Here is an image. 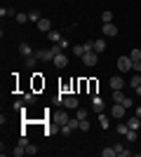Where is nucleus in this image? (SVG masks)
<instances>
[{"instance_id":"obj_31","label":"nucleus","mask_w":141,"mask_h":157,"mask_svg":"<svg viewBox=\"0 0 141 157\" xmlns=\"http://www.w3.org/2000/svg\"><path fill=\"white\" fill-rule=\"evenodd\" d=\"M24 101H26V103H33V101H35V94H33V92L24 94Z\"/></svg>"},{"instance_id":"obj_21","label":"nucleus","mask_w":141,"mask_h":157,"mask_svg":"<svg viewBox=\"0 0 141 157\" xmlns=\"http://www.w3.org/2000/svg\"><path fill=\"white\" fill-rule=\"evenodd\" d=\"M101 21H104V24H111V21H113V12H101Z\"/></svg>"},{"instance_id":"obj_22","label":"nucleus","mask_w":141,"mask_h":157,"mask_svg":"<svg viewBox=\"0 0 141 157\" xmlns=\"http://www.w3.org/2000/svg\"><path fill=\"white\" fill-rule=\"evenodd\" d=\"M99 124L104 127V129H108V124H111V120H108L106 115H104V113H99Z\"/></svg>"},{"instance_id":"obj_35","label":"nucleus","mask_w":141,"mask_h":157,"mask_svg":"<svg viewBox=\"0 0 141 157\" xmlns=\"http://www.w3.org/2000/svg\"><path fill=\"white\" fill-rule=\"evenodd\" d=\"M132 71H134V73H141V61H132Z\"/></svg>"},{"instance_id":"obj_30","label":"nucleus","mask_w":141,"mask_h":157,"mask_svg":"<svg viewBox=\"0 0 141 157\" xmlns=\"http://www.w3.org/2000/svg\"><path fill=\"white\" fill-rule=\"evenodd\" d=\"M14 19H17V21H19V24H26V21H28V14H17V17H14Z\"/></svg>"},{"instance_id":"obj_28","label":"nucleus","mask_w":141,"mask_h":157,"mask_svg":"<svg viewBox=\"0 0 141 157\" xmlns=\"http://www.w3.org/2000/svg\"><path fill=\"white\" fill-rule=\"evenodd\" d=\"M120 103H122V105H125V108H127V110H129V108L134 105V101H132V98H129V96H125V98H122V101H120Z\"/></svg>"},{"instance_id":"obj_33","label":"nucleus","mask_w":141,"mask_h":157,"mask_svg":"<svg viewBox=\"0 0 141 157\" xmlns=\"http://www.w3.org/2000/svg\"><path fill=\"white\" fill-rule=\"evenodd\" d=\"M127 131H129L127 122H125V124H118V134H127Z\"/></svg>"},{"instance_id":"obj_24","label":"nucleus","mask_w":141,"mask_h":157,"mask_svg":"<svg viewBox=\"0 0 141 157\" xmlns=\"http://www.w3.org/2000/svg\"><path fill=\"white\" fill-rule=\"evenodd\" d=\"M101 155H104V157H115V155H118V152H115V145H113V148H104Z\"/></svg>"},{"instance_id":"obj_14","label":"nucleus","mask_w":141,"mask_h":157,"mask_svg":"<svg viewBox=\"0 0 141 157\" xmlns=\"http://www.w3.org/2000/svg\"><path fill=\"white\" fill-rule=\"evenodd\" d=\"M54 122H57V124H68V115L66 113H57V115H54Z\"/></svg>"},{"instance_id":"obj_13","label":"nucleus","mask_w":141,"mask_h":157,"mask_svg":"<svg viewBox=\"0 0 141 157\" xmlns=\"http://www.w3.org/2000/svg\"><path fill=\"white\" fill-rule=\"evenodd\" d=\"M127 127H129V129H134V131H139V127H141V117H136V115H134V117H129V120H127Z\"/></svg>"},{"instance_id":"obj_1","label":"nucleus","mask_w":141,"mask_h":157,"mask_svg":"<svg viewBox=\"0 0 141 157\" xmlns=\"http://www.w3.org/2000/svg\"><path fill=\"white\" fill-rule=\"evenodd\" d=\"M118 71H120V73L132 71V59H129V54H127V56H118Z\"/></svg>"},{"instance_id":"obj_23","label":"nucleus","mask_w":141,"mask_h":157,"mask_svg":"<svg viewBox=\"0 0 141 157\" xmlns=\"http://www.w3.org/2000/svg\"><path fill=\"white\" fill-rule=\"evenodd\" d=\"M129 59H132V61H141V49H139V47L129 52Z\"/></svg>"},{"instance_id":"obj_36","label":"nucleus","mask_w":141,"mask_h":157,"mask_svg":"<svg viewBox=\"0 0 141 157\" xmlns=\"http://www.w3.org/2000/svg\"><path fill=\"white\" fill-rule=\"evenodd\" d=\"M14 110H24V103H21V101H14Z\"/></svg>"},{"instance_id":"obj_7","label":"nucleus","mask_w":141,"mask_h":157,"mask_svg":"<svg viewBox=\"0 0 141 157\" xmlns=\"http://www.w3.org/2000/svg\"><path fill=\"white\" fill-rule=\"evenodd\" d=\"M104 35H108V38L118 35V26H115L113 21H111V24H104Z\"/></svg>"},{"instance_id":"obj_3","label":"nucleus","mask_w":141,"mask_h":157,"mask_svg":"<svg viewBox=\"0 0 141 157\" xmlns=\"http://www.w3.org/2000/svg\"><path fill=\"white\" fill-rule=\"evenodd\" d=\"M111 115H113L115 120H120V117H125L127 115V108L122 103H113V108H111Z\"/></svg>"},{"instance_id":"obj_17","label":"nucleus","mask_w":141,"mask_h":157,"mask_svg":"<svg viewBox=\"0 0 141 157\" xmlns=\"http://www.w3.org/2000/svg\"><path fill=\"white\" fill-rule=\"evenodd\" d=\"M115 152H118V155H120V157H129V155H132V152H129L127 148H125V145H120V143L115 145Z\"/></svg>"},{"instance_id":"obj_4","label":"nucleus","mask_w":141,"mask_h":157,"mask_svg":"<svg viewBox=\"0 0 141 157\" xmlns=\"http://www.w3.org/2000/svg\"><path fill=\"white\" fill-rule=\"evenodd\" d=\"M33 56L38 61H54V52L52 49H40V52H35Z\"/></svg>"},{"instance_id":"obj_9","label":"nucleus","mask_w":141,"mask_h":157,"mask_svg":"<svg viewBox=\"0 0 141 157\" xmlns=\"http://www.w3.org/2000/svg\"><path fill=\"white\" fill-rule=\"evenodd\" d=\"M54 66H57V68H66L68 66V56H64V52L57 54V56H54Z\"/></svg>"},{"instance_id":"obj_29","label":"nucleus","mask_w":141,"mask_h":157,"mask_svg":"<svg viewBox=\"0 0 141 157\" xmlns=\"http://www.w3.org/2000/svg\"><path fill=\"white\" fill-rule=\"evenodd\" d=\"M26 152H28V155H38V145L28 143V145H26Z\"/></svg>"},{"instance_id":"obj_26","label":"nucleus","mask_w":141,"mask_h":157,"mask_svg":"<svg viewBox=\"0 0 141 157\" xmlns=\"http://www.w3.org/2000/svg\"><path fill=\"white\" fill-rule=\"evenodd\" d=\"M129 85H132V87L136 89V87L141 85V75H132V80H129Z\"/></svg>"},{"instance_id":"obj_32","label":"nucleus","mask_w":141,"mask_h":157,"mask_svg":"<svg viewBox=\"0 0 141 157\" xmlns=\"http://www.w3.org/2000/svg\"><path fill=\"white\" fill-rule=\"evenodd\" d=\"M87 115H89V113L85 110V108H80V110H78V120H87Z\"/></svg>"},{"instance_id":"obj_25","label":"nucleus","mask_w":141,"mask_h":157,"mask_svg":"<svg viewBox=\"0 0 141 157\" xmlns=\"http://www.w3.org/2000/svg\"><path fill=\"white\" fill-rule=\"evenodd\" d=\"M125 136H127V141H129V143H136V131H134V129H129L127 134H125Z\"/></svg>"},{"instance_id":"obj_34","label":"nucleus","mask_w":141,"mask_h":157,"mask_svg":"<svg viewBox=\"0 0 141 157\" xmlns=\"http://www.w3.org/2000/svg\"><path fill=\"white\" fill-rule=\"evenodd\" d=\"M80 131H89V122L87 120H80Z\"/></svg>"},{"instance_id":"obj_15","label":"nucleus","mask_w":141,"mask_h":157,"mask_svg":"<svg viewBox=\"0 0 141 157\" xmlns=\"http://www.w3.org/2000/svg\"><path fill=\"white\" fill-rule=\"evenodd\" d=\"M73 54H75V56H80V59H82V56L87 54V47H85V42H82V45H75V47H73Z\"/></svg>"},{"instance_id":"obj_27","label":"nucleus","mask_w":141,"mask_h":157,"mask_svg":"<svg viewBox=\"0 0 141 157\" xmlns=\"http://www.w3.org/2000/svg\"><path fill=\"white\" fill-rule=\"evenodd\" d=\"M35 63H38L35 56H26V68H35Z\"/></svg>"},{"instance_id":"obj_6","label":"nucleus","mask_w":141,"mask_h":157,"mask_svg":"<svg viewBox=\"0 0 141 157\" xmlns=\"http://www.w3.org/2000/svg\"><path fill=\"white\" fill-rule=\"evenodd\" d=\"M35 26H38V31H40V33H49V31H52V21H49V19H40Z\"/></svg>"},{"instance_id":"obj_19","label":"nucleus","mask_w":141,"mask_h":157,"mask_svg":"<svg viewBox=\"0 0 141 157\" xmlns=\"http://www.w3.org/2000/svg\"><path fill=\"white\" fill-rule=\"evenodd\" d=\"M47 40H52V42H61L64 38H61V35H59L57 31H49V33H47Z\"/></svg>"},{"instance_id":"obj_10","label":"nucleus","mask_w":141,"mask_h":157,"mask_svg":"<svg viewBox=\"0 0 141 157\" xmlns=\"http://www.w3.org/2000/svg\"><path fill=\"white\" fill-rule=\"evenodd\" d=\"M19 54H21V56H33V49H31V45H28V42H21V45H19Z\"/></svg>"},{"instance_id":"obj_37","label":"nucleus","mask_w":141,"mask_h":157,"mask_svg":"<svg viewBox=\"0 0 141 157\" xmlns=\"http://www.w3.org/2000/svg\"><path fill=\"white\" fill-rule=\"evenodd\" d=\"M136 94H139V96H141V85H139V87H136Z\"/></svg>"},{"instance_id":"obj_18","label":"nucleus","mask_w":141,"mask_h":157,"mask_svg":"<svg viewBox=\"0 0 141 157\" xmlns=\"http://www.w3.org/2000/svg\"><path fill=\"white\" fill-rule=\"evenodd\" d=\"M40 19H42V17H40V12H38V10H31V12H28V21H35V24H38Z\"/></svg>"},{"instance_id":"obj_12","label":"nucleus","mask_w":141,"mask_h":157,"mask_svg":"<svg viewBox=\"0 0 141 157\" xmlns=\"http://www.w3.org/2000/svg\"><path fill=\"white\" fill-rule=\"evenodd\" d=\"M94 52L101 54V52H106V40L99 38V40H94Z\"/></svg>"},{"instance_id":"obj_2","label":"nucleus","mask_w":141,"mask_h":157,"mask_svg":"<svg viewBox=\"0 0 141 157\" xmlns=\"http://www.w3.org/2000/svg\"><path fill=\"white\" fill-rule=\"evenodd\" d=\"M96 61H99V54L94 52V49H89V52L85 54V56H82V63H85V66H89V68H92V66H96Z\"/></svg>"},{"instance_id":"obj_8","label":"nucleus","mask_w":141,"mask_h":157,"mask_svg":"<svg viewBox=\"0 0 141 157\" xmlns=\"http://www.w3.org/2000/svg\"><path fill=\"white\" fill-rule=\"evenodd\" d=\"M61 103H64V108L75 110V108H78V98H75V96H64V101H61Z\"/></svg>"},{"instance_id":"obj_11","label":"nucleus","mask_w":141,"mask_h":157,"mask_svg":"<svg viewBox=\"0 0 141 157\" xmlns=\"http://www.w3.org/2000/svg\"><path fill=\"white\" fill-rule=\"evenodd\" d=\"M92 108H94V113H104V101H101V96H92Z\"/></svg>"},{"instance_id":"obj_5","label":"nucleus","mask_w":141,"mask_h":157,"mask_svg":"<svg viewBox=\"0 0 141 157\" xmlns=\"http://www.w3.org/2000/svg\"><path fill=\"white\" fill-rule=\"evenodd\" d=\"M108 85H111V89H113V92H118V89H122V87H125V80H122V75H113V78L108 80Z\"/></svg>"},{"instance_id":"obj_16","label":"nucleus","mask_w":141,"mask_h":157,"mask_svg":"<svg viewBox=\"0 0 141 157\" xmlns=\"http://www.w3.org/2000/svg\"><path fill=\"white\" fill-rule=\"evenodd\" d=\"M12 155L14 157H24V155H28V152H26V145H17V148H14V150H12Z\"/></svg>"},{"instance_id":"obj_20","label":"nucleus","mask_w":141,"mask_h":157,"mask_svg":"<svg viewBox=\"0 0 141 157\" xmlns=\"http://www.w3.org/2000/svg\"><path fill=\"white\" fill-rule=\"evenodd\" d=\"M0 17H17V12H14L12 7H2V10H0Z\"/></svg>"}]
</instances>
